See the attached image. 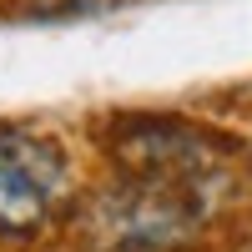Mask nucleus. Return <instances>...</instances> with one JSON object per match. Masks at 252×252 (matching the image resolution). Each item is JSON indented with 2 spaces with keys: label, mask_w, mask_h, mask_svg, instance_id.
Wrapping results in <instances>:
<instances>
[{
  "label": "nucleus",
  "mask_w": 252,
  "mask_h": 252,
  "mask_svg": "<svg viewBox=\"0 0 252 252\" xmlns=\"http://www.w3.org/2000/svg\"><path fill=\"white\" fill-rule=\"evenodd\" d=\"M222 177L227 172H116V182L96 197L91 222L111 247L126 252L177 247L217 207Z\"/></svg>",
  "instance_id": "obj_1"
},
{
  "label": "nucleus",
  "mask_w": 252,
  "mask_h": 252,
  "mask_svg": "<svg viewBox=\"0 0 252 252\" xmlns=\"http://www.w3.org/2000/svg\"><path fill=\"white\" fill-rule=\"evenodd\" d=\"M71 192L66 152L26 126H0V232L31 237L40 232Z\"/></svg>",
  "instance_id": "obj_2"
},
{
  "label": "nucleus",
  "mask_w": 252,
  "mask_h": 252,
  "mask_svg": "<svg viewBox=\"0 0 252 252\" xmlns=\"http://www.w3.org/2000/svg\"><path fill=\"white\" fill-rule=\"evenodd\" d=\"M121 5V0H31V10L35 15H46V20H66V15H101V10H111Z\"/></svg>",
  "instance_id": "obj_3"
}]
</instances>
